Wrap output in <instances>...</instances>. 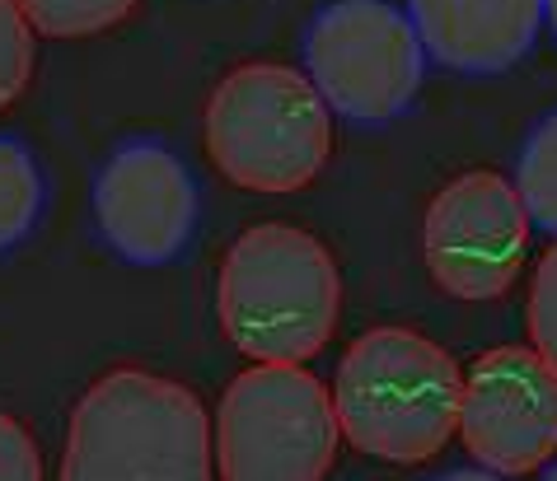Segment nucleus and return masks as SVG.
I'll use <instances>...</instances> for the list:
<instances>
[{"label": "nucleus", "mask_w": 557, "mask_h": 481, "mask_svg": "<svg viewBox=\"0 0 557 481\" xmlns=\"http://www.w3.org/2000/svg\"><path fill=\"white\" fill-rule=\"evenodd\" d=\"M329 393L351 448L384 463H426L459 430L463 375L431 337L375 328L347 346Z\"/></svg>", "instance_id": "obj_1"}, {"label": "nucleus", "mask_w": 557, "mask_h": 481, "mask_svg": "<svg viewBox=\"0 0 557 481\" xmlns=\"http://www.w3.org/2000/svg\"><path fill=\"white\" fill-rule=\"evenodd\" d=\"M337 267L296 225H253L221 262L215 314L225 337L258 365H300L337 328Z\"/></svg>", "instance_id": "obj_2"}, {"label": "nucleus", "mask_w": 557, "mask_h": 481, "mask_svg": "<svg viewBox=\"0 0 557 481\" xmlns=\"http://www.w3.org/2000/svg\"><path fill=\"white\" fill-rule=\"evenodd\" d=\"M207 412L146 369L103 375L71 416L61 481H215Z\"/></svg>", "instance_id": "obj_3"}, {"label": "nucleus", "mask_w": 557, "mask_h": 481, "mask_svg": "<svg viewBox=\"0 0 557 481\" xmlns=\"http://www.w3.org/2000/svg\"><path fill=\"white\" fill-rule=\"evenodd\" d=\"M207 150L239 188L300 192L329 164V103L305 71L253 61L215 85L207 103Z\"/></svg>", "instance_id": "obj_4"}, {"label": "nucleus", "mask_w": 557, "mask_h": 481, "mask_svg": "<svg viewBox=\"0 0 557 481\" xmlns=\"http://www.w3.org/2000/svg\"><path fill=\"white\" fill-rule=\"evenodd\" d=\"M337 440L333 393L300 365L244 369L211 426L221 481H323Z\"/></svg>", "instance_id": "obj_5"}, {"label": "nucleus", "mask_w": 557, "mask_h": 481, "mask_svg": "<svg viewBox=\"0 0 557 481\" xmlns=\"http://www.w3.org/2000/svg\"><path fill=\"white\" fill-rule=\"evenodd\" d=\"M305 71L347 122H394L426 75V48L389 0H333L305 34Z\"/></svg>", "instance_id": "obj_6"}, {"label": "nucleus", "mask_w": 557, "mask_h": 481, "mask_svg": "<svg viewBox=\"0 0 557 481\" xmlns=\"http://www.w3.org/2000/svg\"><path fill=\"white\" fill-rule=\"evenodd\" d=\"M530 211L492 168L455 178L426 211V267L455 300H497L524 267Z\"/></svg>", "instance_id": "obj_7"}, {"label": "nucleus", "mask_w": 557, "mask_h": 481, "mask_svg": "<svg viewBox=\"0 0 557 481\" xmlns=\"http://www.w3.org/2000/svg\"><path fill=\"white\" fill-rule=\"evenodd\" d=\"M459 440L497 477H524L557 454V375L534 346L478 355L459 397Z\"/></svg>", "instance_id": "obj_8"}, {"label": "nucleus", "mask_w": 557, "mask_h": 481, "mask_svg": "<svg viewBox=\"0 0 557 481\" xmlns=\"http://www.w3.org/2000/svg\"><path fill=\"white\" fill-rule=\"evenodd\" d=\"M197 182L174 150L136 141L103 164L95 182V220L103 239L136 267H164L197 229Z\"/></svg>", "instance_id": "obj_9"}, {"label": "nucleus", "mask_w": 557, "mask_h": 481, "mask_svg": "<svg viewBox=\"0 0 557 481\" xmlns=\"http://www.w3.org/2000/svg\"><path fill=\"white\" fill-rule=\"evenodd\" d=\"M426 56L459 75H497L534 48L544 0H408Z\"/></svg>", "instance_id": "obj_10"}, {"label": "nucleus", "mask_w": 557, "mask_h": 481, "mask_svg": "<svg viewBox=\"0 0 557 481\" xmlns=\"http://www.w3.org/2000/svg\"><path fill=\"white\" fill-rule=\"evenodd\" d=\"M42 211V174L14 136H0V253H10Z\"/></svg>", "instance_id": "obj_11"}, {"label": "nucleus", "mask_w": 557, "mask_h": 481, "mask_svg": "<svg viewBox=\"0 0 557 481\" xmlns=\"http://www.w3.org/2000/svg\"><path fill=\"white\" fill-rule=\"evenodd\" d=\"M516 192L524 201V211H530V225L557 235V113L544 117V127L524 141Z\"/></svg>", "instance_id": "obj_12"}, {"label": "nucleus", "mask_w": 557, "mask_h": 481, "mask_svg": "<svg viewBox=\"0 0 557 481\" xmlns=\"http://www.w3.org/2000/svg\"><path fill=\"white\" fill-rule=\"evenodd\" d=\"M20 14L34 24V34L48 38H85L99 28H113L127 20L136 0H14Z\"/></svg>", "instance_id": "obj_13"}, {"label": "nucleus", "mask_w": 557, "mask_h": 481, "mask_svg": "<svg viewBox=\"0 0 557 481\" xmlns=\"http://www.w3.org/2000/svg\"><path fill=\"white\" fill-rule=\"evenodd\" d=\"M34 56V24L24 20L14 0H0V107H10L28 89Z\"/></svg>", "instance_id": "obj_14"}, {"label": "nucleus", "mask_w": 557, "mask_h": 481, "mask_svg": "<svg viewBox=\"0 0 557 481\" xmlns=\"http://www.w3.org/2000/svg\"><path fill=\"white\" fill-rule=\"evenodd\" d=\"M530 341H534V355L544 360L553 375H557V243L544 253L534 271V290H530Z\"/></svg>", "instance_id": "obj_15"}, {"label": "nucleus", "mask_w": 557, "mask_h": 481, "mask_svg": "<svg viewBox=\"0 0 557 481\" xmlns=\"http://www.w3.org/2000/svg\"><path fill=\"white\" fill-rule=\"evenodd\" d=\"M0 481H42L38 444L14 416L0 412Z\"/></svg>", "instance_id": "obj_16"}, {"label": "nucleus", "mask_w": 557, "mask_h": 481, "mask_svg": "<svg viewBox=\"0 0 557 481\" xmlns=\"http://www.w3.org/2000/svg\"><path fill=\"white\" fill-rule=\"evenodd\" d=\"M441 481H506V477L487 472V468H463V472H450V477H441Z\"/></svg>", "instance_id": "obj_17"}, {"label": "nucleus", "mask_w": 557, "mask_h": 481, "mask_svg": "<svg viewBox=\"0 0 557 481\" xmlns=\"http://www.w3.org/2000/svg\"><path fill=\"white\" fill-rule=\"evenodd\" d=\"M544 20H548V28L557 34V0H544Z\"/></svg>", "instance_id": "obj_18"}, {"label": "nucleus", "mask_w": 557, "mask_h": 481, "mask_svg": "<svg viewBox=\"0 0 557 481\" xmlns=\"http://www.w3.org/2000/svg\"><path fill=\"white\" fill-rule=\"evenodd\" d=\"M544 481H557V463H553V468H548V472H544Z\"/></svg>", "instance_id": "obj_19"}]
</instances>
